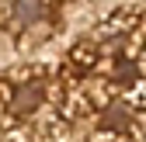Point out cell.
Returning <instances> with one entry per match:
<instances>
[{"label": "cell", "instance_id": "cell-1", "mask_svg": "<svg viewBox=\"0 0 146 142\" xmlns=\"http://www.w3.org/2000/svg\"><path fill=\"white\" fill-rule=\"evenodd\" d=\"M98 56H101L98 42H90V38H80V42H73V45H70L66 66L80 69V73H90V69H94V62H98Z\"/></svg>", "mask_w": 146, "mask_h": 142}, {"label": "cell", "instance_id": "cell-2", "mask_svg": "<svg viewBox=\"0 0 146 142\" xmlns=\"http://www.w3.org/2000/svg\"><path fill=\"white\" fill-rule=\"evenodd\" d=\"M122 101L129 104L136 114H143V118H146V76H139L136 83L125 87V90H122Z\"/></svg>", "mask_w": 146, "mask_h": 142}, {"label": "cell", "instance_id": "cell-3", "mask_svg": "<svg viewBox=\"0 0 146 142\" xmlns=\"http://www.w3.org/2000/svg\"><path fill=\"white\" fill-rule=\"evenodd\" d=\"M84 139L87 142H122V132L118 128H90Z\"/></svg>", "mask_w": 146, "mask_h": 142}]
</instances>
